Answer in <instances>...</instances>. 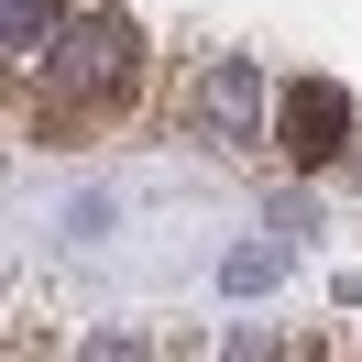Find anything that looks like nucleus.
<instances>
[{
  "label": "nucleus",
  "instance_id": "1",
  "mask_svg": "<svg viewBox=\"0 0 362 362\" xmlns=\"http://www.w3.org/2000/svg\"><path fill=\"white\" fill-rule=\"evenodd\" d=\"M45 66H55V99H132L143 45H132V23H121V11H77V23L45 45ZM45 66H33V77H45Z\"/></svg>",
  "mask_w": 362,
  "mask_h": 362
},
{
  "label": "nucleus",
  "instance_id": "2",
  "mask_svg": "<svg viewBox=\"0 0 362 362\" xmlns=\"http://www.w3.org/2000/svg\"><path fill=\"white\" fill-rule=\"evenodd\" d=\"M198 121H209L220 143H252V132H264V88H252L242 66H220V77L198 88Z\"/></svg>",
  "mask_w": 362,
  "mask_h": 362
},
{
  "label": "nucleus",
  "instance_id": "3",
  "mask_svg": "<svg viewBox=\"0 0 362 362\" xmlns=\"http://www.w3.org/2000/svg\"><path fill=\"white\" fill-rule=\"evenodd\" d=\"M340 132H351V99H340V88H296V99H286V154L318 165Z\"/></svg>",
  "mask_w": 362,
  "mask_h": 362
},
{
  "label": "nucleus",
  "instance_id": "4",
  "mask_svg": "<svg viewBox=\"0 0 362 362\" xmlns=\"http://www.w3.org/2000/svg\"><path fill=\"white\" fill-rule=\"evenodd\" d=\"M274 274H286V252H274V242H242V252H230V274H220V286H230V296H264Z\"/></svg>",
  "mask_w": 362,
  "mask_h": 362
}]
</instances>
